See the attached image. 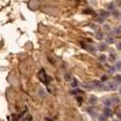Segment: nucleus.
Returning <instances> with one entry per match:
<instances>
[{
    "label": "nucleus",
    "mask_w": 121,
    "mask_h": 121,
    "mask_svg": "<svg viewBox=\"0 0 121 121\" xmlns=\"http://www.w3.org/2000/svg\"><path fill=\"white\" fill-rule=\"evenodd\" d=\"M115 80H116V81H119V84H121V76L116 75V76H115Z\"/></svg>",
    "instance_id": "f257e3e1"
},
{
    "label": "nucleus",
    "mask_w": 121,
    "mask_h": 121,
    "mask_svg": "<svg viewBox=\"0 0 121 121\" xmlns=\"http://www.w3.org/2000/svg\"><path fill=\"white\" fill-rule=\"evenodd\" d=\"M104 112H105V115H108V116H109V115H112V113H110V110H109V109H105Z\"/></svg>",
    "instance_id": "f03ea898"
},
{
    "label": "nucleus",
    "mask_w": 121,
    "mask_h": 121,
    "mask_svg": "<svg viewBox=\"0 0 121 121\" xmlns=\"http://www.w3.org/2000/svg\"><path fill=\"white\" fill-rule=\"evenodd\" d=\"M72 85H73L74 87H76V86H78L79 84H78V81H73V84H72Z\"/></svg>",
    "instance_id": "7ed1b4c3"
},
{
    "label": "nucleus",
    "mask_w": 121,
    "mask_h": 121,
    "mask_svg": "<svg viewBox=\"0 0 121 121\" xmlns=\"http://www.w3.org/2000/svg\"><path fill=\"white\" fill-rule=\"evenodd\" d=\"M120 91H121V90H120Z\"/></svg>",
    "instance_id": "20e7f679"
}]
</instances>
